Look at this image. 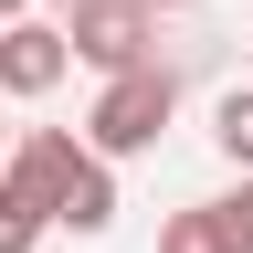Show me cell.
<instances>
[{"mask_svg":"<svg viewBox=\"0 0 253 253\" xmlns=\"http://www.w3.org/2000/svg\"><path fill=\"white\" fill-rule=\"evenodd\" d=\"M169 106H179V74H169V63H126V74H106V95H95L84 148L95 158H137V148H158Z\"/></svg>","mask_w":253,"mask_h":253,"instance_id":"obj_1","label":"cell"},{"mask_svg":"<svg viewBox=\"0 0 253 253\" xmlns=\"http://www.w3.org/2000/svg\"><path fill=\"white\" fill-rule=\"evenodd\" d=\"M158 11L148 0H63V53L95 63V74H126V63H158Z\"/></svg>","mask_w":253,"mask_h":253,"instance_id":"obj_2","label":"cell"},{"mask_svg":"<svg viewBox=\"0 0 253 253\" xmlns=\"http://www.w3.org/2000/svg\"><path fill=\"white\" fill-rule=\"evenodd\" d=\"M74 169H84V137H74V126H32V137L0 158V190H21V201L53 221V201H63V179H74Z\"/></svg>","mask_w":253,"mask_h":253,"instance_id":"obj_3","label":"cell"},{"mask_svg":"<svg viewBox=\"0 0 253 253\" xmlns=\"http://www.w3.org/2000/svg\"><path fill=\"white\" fill-rule=\"evenodd\" d=\"M63 32L53 21H0V95H53L63 84Z\"/></svg>","mask_w":253,"mask_h":253,"instance_id":"obj_4","label":"cell"},{"mask_svg":"<svg viewBox=\"0 0 253 253\" xmlns=\"http://www.w3.org/2000/svg\"><path fill=\"white\" fill-rule=\"evenodd\" d=\"M53 221H74V232H106V221H116V169H106L95 148H84V169L63 179V201H53Z\"/></svg>","mask_w":253,"mask_h":253,"instance_id":"obj_5","label":"cell"},{"mask_svg":"<svg viewBox=\"0 0 253 253\" xmlns=\"http://www.w3.org/2000/svg\"><path fill=\"white\" fill-rule=\"evenodd\" d=\"M211 148L232 158V169H253V84H232V95L211 106Z\"/></svg>","mask_w":253,"mask_h":253,"instance_id":"obj_6","label":"cell"},{"mask_svg":"<svg viewBox=\"0 0 253 253\" xmlns=\"http://www.w3.org/2000/svg\"><path fill=\"white\" fill-rule=\"evenodd\" d=\"M158 253H221V221H211V201H201V211H169V221H158Z\"/></svg>","mask_w":253,"mask_h":253,"instance_id":"obj_7","label":"cell"},{"mask_svg":"<svg viewBox=\"0 0 253 253\" xmlns=\"http://www.w3.org/2000/svg\"><path fill=\"white\" fill-rule=\"evenodd\" d=\"M42 232H53V221H42V211H32V201H21V190H0V253H32V243H42Z\"/></svg>","mask_w":253,"mask_h":253,"instance_id":"obj_8","label":"cell"},{"mask_svg":"<svg viewBox=\"0 0 253 253\" xmlns=\"http://www.w3.org/2000/svg\"><path fill=\"white\" fill-rule=\"evenodd\" d=\"M211 221H221V253H253V169H243L232 201H211Z\"/></svg>","mask_w":253,"mask_h":253,"instance_id":"obj_9","label":"cell"},{"mask_svg":"<svg viewBox=\"0 0 253 253\" xmlns=\"http://www.w3.org/2000/svg\"><path fill=\"white\" fill-rule=\"evenodd\" d=\"M21 11H32V0H0V21H21Z\"/></svg>","mask_w":253,"mask_h":253,"instance_id":"obj_10","label":"cell"},{"mask_svg":"<svg viewBox=\"0 0 253 253\" xmlns=\"http://www.w3.org/2000/svg\"><path fill=\"white\" fill-rule=\"evenodd\" d=\"M148 11H179V0H148Z\"/></svg>","mask_w":253,"mask_h":253,"instance_id":"obj_11","label":"cell"},{"mask_svg":"<svg viewBox=\"0 0 253 253\" xmlns=\"http://www.w3.org/2000/svg\"><path fill=\"white\" fill-rule=\"evenodd\" d=\"M0 158H11V126H0Z\"/></svg>","mask_w":253,"mask_h":253,"instance_id":"obj_12","label":"cell"}]
</instances>
